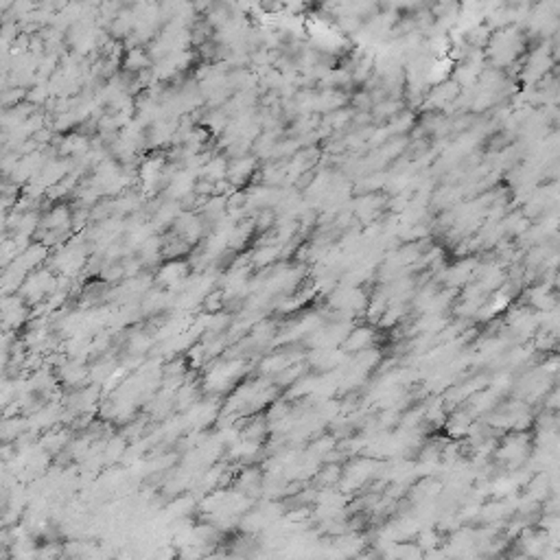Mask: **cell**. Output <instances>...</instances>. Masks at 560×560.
<instances>
[{
    "label": "cell",
    "mask_w": 560,
    "mask_h": 560,
    "mask_svg": "<svg viewBox=\"0 0 560 560\" xmlns=\"http://www.w3.org/2000/svg\"><path fill=\"white\" fill-rule=\"evenodd\" d=\"M523 40L519 36L517 28H501L499 33L488 38V55L492 57V62L497 66H508L512 64L514 57L521 53Z\"/></svg>",
    "instance_id": "1"
},
{
    "label": "cell",
    "mask_w": 560,
    "mask_h": 560,
    "mask_svg": "<svg viewBox=\"0 0 560 560\" xmlns=\"http://www.w3.org/2000/svg\"><path fill=\"white\" fill-rule=\"evenodd\" d=\"M22 298L26 300H42L55 289V276L48 270H33L22 282Z\"/></svg>",
    "instance_id": "2"
},
{
    "label": "cell",
    "mask_w": 560,
    "mask_h": 560,
    "mask_svg": "<svg viewBox=\"0 0 560 560\" xmlns=\"http://www.w3.org/2000/svg\"><path fill=\"white\" fill-rule=\"evenodd\" d=\"M85 263V252L79 245H66L62 250H57L55 256L51 258V268H55L57 272H62L66 276L77 274Z\"/></svg>",
    "instance_id": "3"
},
{
    "label": "cell",
    "mask_w": 560,
    "mask_h": 560,
    "mask_svg": "<svg viewBox=\"0 0 560 560\" xmlns=\"http://www.w3.org/2000/svg\"><path fill=\"white\" fill-rule=\"evenodd\" d=\"M551 68V48L545 46V48H539L534 51L532 55L525 60V73L523 77L527 81H537V79H543V75Z\"/></svg>",
    "instance_id": "4"
},
{
    "label": "cell",
    "mask_w": 560,
    "mask_h": 560,
    "mask_svg": "<svg viewBox=\"0 0 560 560\" xmlns=\"http://www.w3.org/2000/svg\"><path fill=\"white\" fill-rule=\"evenodd\" d=\"M186 274H189V268L182 263V260H169L164 263L160 272H158V280L169 287V289H175V287H182L186 282Z\"/></svg>",
    "instance_id": "5"
},
{
    "label": "cell",
    "mask_w": 560,
    "mask_h": 560,
    "mask_svg": "<svg viewBox=\"0 0 560 560\" xmlns=\"http://www.w3.org/2000/svg\"><path fill=\"white\" fill-rule=\"evenodd\" d=\"M254 167H256V160L252 156H237V158H232L228 162V180L234 184V186H239L243 184L250 175L254 173Z\"/></svg>",
    "instance_id": "6"
},
{
    "label": "cell",
    "mask_w": 560,
    "mask_h": 560,
    "mask_svg": "<svg viewBox=\"0 0 560 560\" xmlns=\"http://www.w3.org/2000/svg\"><path fill=\"white\" fill-rule=\"evenodd\" d=\"M164 175L167 173H164V162L162 160H144L140 164V171H138L140 184L144 189H156Z\"/></svg>",
    "instance_id": "7"
},
{
    "label": "cell",
    "mask_w": 560,
    "mask_h": 560,
    "mask_svg": "<svg viewBox=\"0 0 560 560\" xmlns=\"http://www.w3.org/2000/svg\"><path fill=\"white\" fill-rule=\"evenodd\" d=\"M3 315H5V327L18 329L26 317V307L22 296H7L3 302Z\"/></svg>",
    "instance_id": "8"
},
{
    "label": "cell",
    "mask_w": 560,
    "mask_h": 560,
    "mask_svg": "<svg viewBox=\"0 0 560 560\" xmlns=\"http://www.w3.org/2000/svg\"><path fill=\"white\" fill-rule=\"evenodd\" d=\"M370 339H372V331H368V329H359V331L350 333V335L346 337V346H348L350 350H359V352H364V350H368Z\"/></svg>",
    "instance_id": "9"
},
{
    "label": "cell",
    "mask_w": 560,
    "mask_h": 560,
    "mask_svg": "<svg viewBox=\"0 0 560 560\" xmlns=\"http://www.w3.org/2000/svg\"><path fill=\"white\" fill-rule=\"evenodd\" d=\"M152 64V55H144L142 51H138V48H134V51H130L127 53V60H125V66L130 68V70H144L147 66Z\"/></svg>",
    "instance_id": "10"
}]
</instances>
